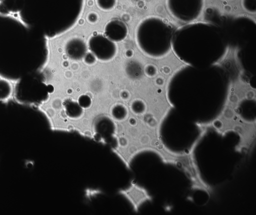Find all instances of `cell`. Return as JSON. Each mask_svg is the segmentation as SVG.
<instances>
[{
	"instance_id": "7",
	"label": "cell",
	"mask_w": 256,
	"mask_h": 215,
	"mask_svg": "<svg viewBox=\"0 0 256 215\" xmlns=\"http://www.w3.org/2000/svg\"><path fill=\"white\" fill-rule=\"evenodd\" d=\"M88 45L90 52L100 60L106 61L112 59L116 53V46L106 37L95 35L90 39Z\"/></svg>"
},
{
	"instance_id": "2",
	"label": "cell",
	"mask_w": 256,
	"mask_h": 215,
	"mask_svg": "<svg viewBox=\"0 0 256 215\" xmlns=\"http://www.w3.org/2000/svg\"><path fill=\"white\" fill-rule=\"evenodd\" d=\"M84 0H16L10 15L46 38L70 29L83 11Z\"/></svg>"
},
{
	"instance_id": "3",
	"label": "cell",
	"mask_w": 256,
	"mask_h": 215,
	"mask_svg": "<svg viewBox=\"0 0 256 215\" xmlns=\"http://www.w3.org/2000/svg\"><path fill=\"white\" fill-rule=\"evenodd\" d=\"M226 48L219 27L208 22H192L182 26L174 32L172 40V49L184 60L218 58Z\"/></svg>"
},
{
	"instance_id": "9",
	"label": "cell",
	"mask_w": 256,
	"mask_h": 215,
	"mask_svg": "<svg viewBox=\"0 0 256 215\" xmlns=\"http://www.w3.org/2000/svg\"><path fill=\"white\" fill-rule=\"evenodd\" d=\"M86 46L81 39L74 38L66 44L65 51L68 56L72 60H80L86 54Z\"/></svg>"
},
{
	"instance_id": "17",
	"label": "cell",
	"mask_w": 256,
	"mask_h": 215,
	"mask_svg": "<svg viewBox=\"0 0 256 215\" xmlns=\"http://www.w3.org/2000/svg\"><path fill=\"white\" fill-rule=\"evenodd\" d=\"M224 1H230V0H224Z\"/></svg>"
},
{
	"instance_id": "11",
	"label": "cell",
	"mask_w": 256,
	"mask_h": 215,
	"mask_svg": "<svg viewBox=\"0 0 256 215\" xmlns=\"http://www.w3.org/2000/svg\"><path fill=\"white\" fill-rule=\"evenodd\" d=\"M66 108L67 114L70 117H78L82 113L80 106L77 103L71 101L66 102Z\"/></svg>"
},
{
	"instance_id": "14",
	"label": "cell",
	"mask_w": 256,
	"mask_h": 215,
	"mask_svg": "<svg viewBox=\"0 0 256 215\" xmlns=\"http://www.w3.org/2000/svg\"><path fill=\"white\" fill-rule=\"evenodd\" d=\"M79 103L82 106L86 107L90 103V98L86 95H82L79 98Z\"/></svg>"
},
{
	"instance_id": "5",
	"label": "cell",
	"mask_w": 256,
	"mask_h": 215,
	"mask_svg": "<svg viewBox=\"0 0 256 215\" xmlns=\"http://www.w3.org/2000/svg\"><path fill=\"white\" fill-rule=\"evenodd\" d=\"M52 91V87L44 82L40 72L17 81L13 98L23 104L38 106L46 103Z\"/></svg>"
},
{
	"instance_id": "13",
	"label": "cell",
	"mask_w": 256,
	"mask_h": 215,
	"mask_svg": "<svg viewBox=\"0 0 256 215\" xmlns=\"http://www.w3.org/2000/svg\"><path fill=\"white\" fill-rule=\"evenodd\" d=\"M242 6L244 10L250 14L256 12V0H242Z\"/></svg>"
},
{
	"instance_id": "4",
	"label": "cell",
	"mask_w": 256,
	"mask_h": 215,
	"mask_svg": "<svg viewBox=\"0 0 256 215\" xmlns=\"http://www.w3.org/2000/svg\"><path fill=\"white\" fill-rule=\"evenodd\" d=\"M174 30L164 19L156 16L148 17L138 24L136 33L138 48L152 57L166 55L172 49Z\"/></svg>"
},
{
	"instance_id": "15",
	"label": "cell",
	"mask_w": 256,
	"mask_h": 215,
	"mask_svg": "<svg viewBox=\"0 0 256 215\" xmlns=\"http://www.w3.org/2000/svg\"><path fill=\"white\" fill-rule=\"evenodd\" d=\"M84 59L86 63L88 64H92L95 62L96 58L90 52L86 53L84 56Z\"/></svg>"
},
{
	"instance_id": "10",
	"label": "cell",
	"mask_w": 256,
	"mask_h": 215,
	"mask_svg": "<svg viewBox=\"0 0 256 215\" xmlns=\"http://www.w3.org/2000/svg\"><path fill=\"white\" fill-rule=\"evenodd\" d=\"M14 87L10 81L0 78V101L6 103L13 95Z\"/></svg>"
},
{
	"instance_id": "6",
	"label": "cell",
	"mask_w": 256,
	"mask_h": 215,
	"mask_svg": "<svg viewBox=\"0 0 256 215\" xmlns=\"http://www.w3.org/2000/svg\"><path fill=\"white\" fill-rule=\"evenodd\" d=\"M204 0H166L168 12L176 20L192 23L200 16L204 8Z\"/></svg>"
},
{
	"instance_id": "12",
	"label": "cell",
	"mask_w": 256,
	"mask_h": 215,
	"mask_svg": "<svg viewBox=\"0 0 256 215\" xmlns=\"http://www.w3.org/2000/svg\"><path fill=\"white\" fill-rule=\"evenodd\" d=\"M96 3L98 7L101 10L109 11L114 8L116 0H96Z\"/></svg>"
},
{
	"instance_id": "1",
	"label": "cell",
	"mask_w": 256,
	"mask_h": 215,
	"mask_svg": "<svg viewBox=\"0 0 256 215\" xmlns=\"http://www.w3.org/2000/svg\"><path fill=\"white\" fill-rule=\"evenodd\" d=\"M48 57L47 38L12 15L0 14V77L17 81L40 72Z\"/></svg>"
},
{
	"instance_id": "16",
	"label": "cell",
	"mask_w": 256,
	"mask_h": 215,
	"mask_svg": "<svg viewBox=\"0 0 256 215\" xmlns=\"http://www.w3.org/2000/svg\"><path fill=\"white\" fill-rule=\"evenodd\" d=\"M87 19L90 23H94L98 20V16L94 12H91L88 14Z\"/></svg>"
},
{
	"instance_id": "8",
	"label": "cell",
	"mask_w": 256,
	"mask_h": 215,
	"mask_svg": "<svg viewBox=\"0 0 256 215\" xmlns=\"http://www.w3.org/2000/svg\"><path fill=\"white\" fill-rule=\"evenodd\" d=\"M104 36L114 42L124 40L128 33L126 25L122 21L114 19L109 21L105 26Z\"/></svg>"
}]
</instances>
